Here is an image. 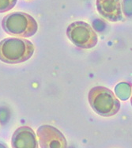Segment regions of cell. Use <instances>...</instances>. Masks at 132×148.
I'll return each instance as SVG.
<instances>
[{
    "label": "cell",
    "instance_id": "cell-2",
    "mask_svg": "<svg viewBox=\"0 0 132 148\" xmlns=\"http://www.w3.org/2000/svg\"><path fill=\"white\" fill-rule=\"evenodd\" d=\"M88 101L96 114L102 116H112L120 109V100L114 93L105 86H95L89 92Z\"/></svg>",
    "mask_w": 132,
    "mask_h": 148
},
{
    "label": "cell",
    "instance_id": "cell-6",
    "mask_svg": "<svg viewBox=\"0 0 132 148\" xmlns=\"http://www.w3.org/2000/svg\"><path fill=\"white\" fill-rule=\"evenodd\" d=\"M11 145L12 148H38L36 133L28 126L18 127L13 134Z\"/></svg>",
    "mask_w": 132,
    "mask_h": 148
},
{
    "label": "cell",
    "instance_id": "cell-8",
    "mask_svg": "<svg viewBox=\"0 0 132 148\" xmlns=\"http://www.w3.org/2000/svg\"><path fill=\"white\" fill-rule=\"evenodd\" d=\"M115 92L120 99L125 101L128 99V97H130V94L131 93V87L128 83L121 82L116 86L115 89Z\"/></svg>",
    "mask_w": 132,
    "mask_h": 148
},
{
    "label": "cell",
    "instance_id": "cell-9",
    "mask_svg": "<svg viewBox=\"0 0 132 148\" xmlns=\"http://www.w3.org/2000/svg\"><path fill=\"white\" fill-rule=\"evenodd\" d=\"M18 0H0V13H5L13 9Z\"/></svg>",
    "mask_w": 132,
    "mask_h": 148
},
{
    "label": "cell",
    "instance_id": "cell-12",
    "mask_svg": "<svg viewBox=\"0 0 132 148\" xmlns=\"http://www.w3.org/2000/svg\"><path fill=\"white\" fill-rule=\"evenodd\" d=\"M26 1H30V0H26Z\"/></svg>",
    "mask_w": 132,
    "mask_h": 148
},
{
    "label": "cell",
    "instance_id": "cell-10",
    "mask_svg": "<svg viewBox=\"0 0 132 148\" xmlns=\"http://www.w3.org/2000/svg\"><path fill=\"white\" fill-rule=\"evenodd\" d=\"M0 148H7L6 145H4L3 143H0Z\"/></svg>",
    "mask_w": 132,
    "mask_h": 148
},
{
    "label": "cell",
    "instance_id": "cell-1",
    "mask_svg": "<svg viewBox=\"0 0 132 148\" xmlns=\"http://www.w3.org/2000/svg\"><path fill=\"white\" fill-rule=\"evenodd\" d=\"M35 47L22 38H6L0 41V61L8 64L24 63L33 56Z\"/></svg>",
    "mask_w": 132,
    "mask_h": 148
},
{
    "label": "cell",
    "instance_id": "cell-4",
    "mask_svg": "<svg viewBox=\"0 0 132 148\" xmlns=\"http://www.w3.org/2000/svg\"><path fill=\"white\" fill-rule=\"evenodd\" d=\"M66 36L80 49H90L96 45L98 37L90 25L82 21L72 22L66 29Z\"/></svg>",
    "mask_w": 132,
    "mask_h": 148
},
{
    "label": "cell",
    "instance_id": "cell-5",
    "mask_svg": "<svg viewBox=\"0 0 132 148\" xmlns=\"http://www.w3.org/2000/svg\"><path fill=\"white\" fill-rule=\"evenodd\" d=\"M37 137L41 148H66L65 136L56 127L51 125H41L37 129Z\"/></svg>",
    "mask_w": 132,
    "mask_h": 148
},
{
    "label": "cell",
    "instance_id": "cell-3",
    "mask_svg": "<svg viewBox=\"0 0 132 148\" xmlns=\"http://www.w3.org/2000/svg\"><path fill=\"white\" fill-rule=\"evenodd\" d=\"M3 30L10 35L30 37L38 30L36 21L29 14L14 12L7 14L2 21Z\"/></svg>",
    "mask_w": 132,
    "mask_h": 148
},
{
    "label": "cell",
    "instance_id": "cell-11",
    "mask_svg": "<svg viewBox=\"0 0 132 148\" xmlns=\"http://www.w3.org/2000/svg\"><path fill=\"white\" fill-rule=\"evenodd\" d=\"M131 106H132V95H131Z\"/></svg>",
    "mask_w": 132,
    "mask_h": 148
},
{
    "label": "cell",
    "instance_id": "cell-7",
    "mask_svg": "<svg viewBox=\"0 0 132 148\" xmlns=\"http://www.w3.org/2000/svg\"><path fill=\"white\" fill-rule=\"evenodd\" d=\"M96 6L100 14L108 21L116 22L123 19L120 0H96Z\"/></svg>",
    "mask_w": 132,
    "mask_h": 148
}]
</instances>
